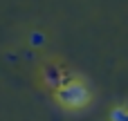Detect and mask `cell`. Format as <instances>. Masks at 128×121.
Masks as SVG:
<instances>
[{"mask_svg":"<svg viewBox=\"0 0 128 121\" xmlns=\"http://www.w3.org/2000/svg\"><path fill=\"white\" fill-rule=\"evenodd\" d=\"M56 97H58V101H61L63 106H68V108H83V106L90 101L88 88H86L83 83H79V81H70L68 85L58 88V90H56Z\"/></svg>","mask_w":128,"mask_h":121,"instance_id":"6da1fadb","label":"cell"},{"mask_svg":"<svg viewBox=\"0 0 128 121\" xmlns=\"http://www.w3.org/2000/svg\"><path fill=\"white\" fill-rule=\"evenodd\" d=\"M45 81L52 85V88H63V85H68L70 81H72V76L70 74H65V70L61 67V65H47L45 67Z\"/></svg>","mask_w":128,"mask_h":121,"instance_id":"7a4b0ae2","label":"cell"},{"mask_svg":"<svg viewBox=\"0 0 128 121\" xmlns=\"http://www.w3.org/2000/svg\"><path fill=\"white\" fill-rule=\"evenodd\" d=\"M110 119H112V121H128V110H124V108H117V110H112Z\"/></svg>","mask_w":128,"mask_h":121,"instance_id":"3957f363","label":"cell"},{"mask_svg":"<svg viewBox=\"0 0 128 121\" xmlns=\"http://www.w3.org/2000/svg\"><path fill=\"white\" fill-rule=\"evenodd\" d=\"M32 45H43V36L40 34H32Z\"/></svg>","mask_w":128,"mask_h":121,"instance_id":"277c9868","label":"cell"}]
</instances>
